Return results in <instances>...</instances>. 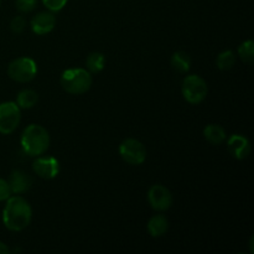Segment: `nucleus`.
<instances>
[{"label":"nucleus","mask_w":254,"mask_h":254,"mask_svg":"<svg viewBox=\"0 0 254 254\" xmlns=\"http://www.w3.org/2000/svg\"><path fill=\"white\" fill-rule=\"evenodd\" d=\"M32 220V208L24 197L10 196L2 210V222L9 231L20 232L29 227Z\"/></svg>","instance_id":"f257e3e1"},{"label":"nucleus","mask_w":254,"mask_h":254,"mask_svg":"<svg viewBox=\"0 0 254 254\" xmlns=\"http://www.w3.org/2000/svg\"><path fill=\"white\" fill-rule=\"evenodd\" d=\"M20 141L24 153L32 158H36L46 153L51 139L46 128L40 124H30L22 131Z\"/></svg>","instance_id":"f03ea898"},{"label":"nucleus","mask_w":254,"mask_h":254,"mask_svg":"<svg viewBox=\"0 0 254 254\" xmlns=\"http://www.w3.org/2000/svg\"><path fill=\"white\" fill-rule=\"evenodd\" d=\"M60 83L67 93L79 96L89 91L93 78L86 68H69L62 72Z\"/></svg>","instance_id":"7ed1b4c3"},{"label":"nucleus","mask_w":254,"mask_h":254,"mask_svg":"<svg viewBox=\"0 0 254 254\" xmlns=\"http://www.w3.org/2000/svg\"><path fill=\"white\" fill-rule=\"evenodd\" d=\"M181 93L185 101L190 104H200L206 99L208 93V86L205 79L198 74L186 76L181 86Z\"/></svg>","instance_id":"20e7f679"},{"label":"nucleus","mask_w":254,"mask_h":254,"mask_svg":"<svg viewBox=\"0 0 254 254\" xmlns=\"http://www.w3.org/2000/svg\"><path fill=\"white\" fill-rule=\"evenodd\" d=\"M37 74V64L30 57H17L7 66V76L19 83H27Z\"/></svg>","instance_id":"39448f33"},{"label":"nucleus","mask_w":254,"mask_h":254,"mask_svg":"<svg viewBox=\"0 0 254 254\" xmlns=\"http://www.w3.org/2000/svg\"><path fill=\"white\" fill-rule=\"evenodd\" d=\"M21 121V109L16 102L0 103V133L4 135L14 133Z\"/></svg>","instance_id":"423d86ee"},{"label":"nucleus","mask_w":254,"mask_h":254,"mask_svg":"<svg viewBox=\"0 0 254 254\" xmlns=\"http://www.w3.org/2000/svg\"><path fill=\"white\" fill-rule=\"evenodd\" d=\"M119 155L129 165H141L146 159L145 145L138 139L128 138L119 145Z\"/></svg>","instance_id":"0eeeda50"},{"label":"nucleus","mask_w":254,"mask_h":254,"mask_svg":"<svg viewBox=\"0 0 254 254\" xmlns=\"http://www.w3.org/2000/svg\"><path fill=\"white\" fill-rule=\"evenodd\" d=\"M148 202L153 210L163 212V211L169 210L173 206V193L170 192V190L166 186L161 185V184H156V185H153L149 189Z\"/></svg>","instance_id":"6e6552de"},{"label":"nucleus","mask_w":254,"mask_h":254,"mask_svg":"<svg viewBox=\"0 0 254 254\" xmlns=\"http://www.w3.org/2000/svg\"><path fill=\"white\" fill-rule=\"evenodd\" d=\"M32 170L39 178L45 179V180H52L57 178L60 174L61 166L60 161L54 156H36L35 161L32 163Z\"/></svg>","instance_id":"1a4fd4ad"},{"label":"nucleus","mask_w":254,"mask_h":254,"mask_svg":"<svg viewBox=\"0 0 254 254\" xmlns=\"http://www.w3.org/2000/svg\"><path fill=\"white\" fill-rule=\"evenodd\" d=\"M227 149L231 155L237 160H245L250 156L252 146L248 138L242 134H233L227 140Z\"/></svg>","instance_id":"9d476101"},{"label":"nucleus","mask_w":254,"mask_h":254,"mask_svg":"<svg viewBox=\"0 0 254 254\" xmlns=\"http://www.w3.org/2000/svg\"><path fill=\"white\" fill-rule=\"evenodd\" d=\"M56 26V17L52 11H41L31 20V30L36 35L50 34Z\"/></svg>","instance_id":"9b49d317"},{"label":"nucleus","mask_w":254,"mask_h":254,"mask_svg":"<svg viewBox=\"0 0 254 254\" xmlns=\"http://www.w3.org/2000/svg\"><path fill=\"white\" fill-rule=\"evenodd\" d=\"M7 183H9L10 189H11V193H14V195H21V193L27 192L31 189L32 179L24 170L16 169V170H14L10 174V178Z\"/></svg>","instance_id":"f8f14e48"},{"label":"nucleus","mask_w":254,"mask_h":254,"mask_svg":"<svg viewBox=\"0 0 254 254\" xmlns=\"http://www.w3.org/2000/svg\"><path fill=\"white\" fill-rule=\"evenodd\" d=\"M203 136L212 145H221L227 139V133L220 124H208L203 129Z\"/></svg>","instance_id":"ddd939ff"},{"label":"nucleus","mask_w":254,"mask_h":254,"mask_svg":"<svg viewBox=\"0 0 254 254\" xmlns=\"http://www.w3.org/2000/svg\"><path fill=\"white\" fill-rule=\"evenodd\" d=\"M146 227H148V232L151 237H163L169 230V221L164 215H155L149 220Z\"/></svg>","instance_id":"4468645a"},{"label":"nucleus","mask_w":254,"mask_h":254,"mask_svg":"<svg viewBox=\"0 0 254 254\" xmlns=\"http://www.w3.org/2000/svg\"><path fill=\"white\" fill-rule=\"evenodd\" d=\"M191 56L185 51H176L171 56V67L179 73H188L191 68Z\"/></svg>","instance_id":"2eb2a0df"},{"label":"nucleus","mask_w":254,"mask_h":254,"mask_svg":"<svg viewBox=\"0 0 254 254\" xmlns=\"http://www.w3.org/2000/svg\"><path fill=\"white\" fill-rule=\"evenodd\" d=\"M106 67V56L102 52L94 51L87 56L86 69L89 73H99Z\"/></svg>","instance_id":"dca6fc26"},{"label":"nucleus","mask_w":254,"mask_h":254,"mask_svg":"<svg viewBox=\"0 0 254 254\" xmlns=\"http://www.w3.org/2000/svg\"><path fill=\"white\" fill-rule=\"evenodd\" d=\"M39 102V94L34 89H22L16 97V104L20 109H30Z\"/></svg>","instance_id":"f3484780"},{"label":"nucleus","mask_w":254,"mask_h":254,"mask_svg":"<svg viewBox=\"0 0 254 254\" xmlns=\"http://www.w3.org/2000/svg\"><path fill=\"white\" fill-rule=\"evenodd\" d=\"M236 60L237 59H236L235 52L231 51V50H226V51L218 54L217 59H216V64L221 71H230L236 64Z\"/></svg>","instance_id":"a211bd4d"},{"label":"nucleus","mask_w":254,"mask_h":254,"mask_svg":"<svg viewBox=\"0 0 254 254\" xmlns=\"http://www.w3.org/2000/svg\"><path fill=\"white\" fill-rule=\"evenodd\" d=\"M238 56L246 64H252L254 61V42L252 40H247L238 46Z\"/></svg>","instance_id":"6ab92c4d"},{"label":"nucleus","mask_w":254,"mask_h":254,"mask_svg":"<svg viewBox=\"0 0 254 254\" xmlns=\"http://www.w3.org/2000/svg\"><path fill=\"white\" fill-rule=\"evenodd\" d=\"M26 19L24 16H21V15H19V16H15L11 20V22H10V29H11V31L14 34H22L25 31V29H26Z\"/></svg>","instance_id":"aec40b11"},{"label":"nucleus","mask_w":254,"mask_h":254,"mask_svg":"<svg viewBox=\"0 0 254 254\" xmlns=\"http://www.w3.org/2000/svg\"><path fill=\"white\" fill-rule=\"evenodd\" d=\"M15 5H16V9L20 12L27 14V12H31L36 7L37 0H15Z\"/></svg>","instance_id":"412c9836"},{"label":"nucleus","mask_w":254,"mask_h":254,"mask_svg":"<svg viewBox=\"0 0 254 254\" xmlns=\"http://www.w3.org/2000/svg\"><path fill=\"white\" fill-rule=\"evenodd\" d=\"M67 1H68V0H42L45 6L52 12L61 11V10L66 6Z\"/></svg>","instance_id":"4be33fe9"},{"label":"nucleus","mask_w":254,"mask_h":254,"mask_svg":"<svg viewBox=\"0 0 254 254\" xmlns=\"http://www.w3.org/2000/svg\"><path fill=\"white\" fill-rule=\"evenodd\" d=\"M11 195L12 193L9 183L6 180H4V179L0 178V202L1 201H6Z\"/></svg>","instance_id":"5701e85b"},{"label":"nucleus","mask_w":254,"mask_h":254,"mask_svg":"<svg viewBox=\"0 0 254 254\" xmlns=\"http://www.w3.org/2000/svg\"><path fill=\"white\" fill-rule=\"evenodd\" d=\"M10 253V248L7 247L5 243L0 242V254H9Z\"/></svg>","instance_id":"b1692460"},{"label":"nucleus","mask_w":254,"mask_h":254,"mask_svg":"<svg viewBox=\"0 0 254 254\" xmlns=\"http://www.w3.org/2000/svg\"><path fill=\"white\" fill-rule=\"evenodd\" d=\"M0 5H1V0H0Z\"/></svg>","instance_id":"393cba45"}]
</instances>
